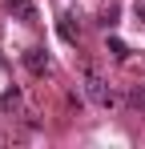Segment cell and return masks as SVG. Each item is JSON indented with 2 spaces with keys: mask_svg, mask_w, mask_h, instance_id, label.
<instances>
[{
  "mask_svg": "<svg viewBox=\"0 0 145 149\" xmlns=\"http://www.w3.org/2000/svg\"><path fill=\"white\" fill-rule=\"evenodd\" d=\"M109 52H113V56H117V61H125V56H129V49H125V45H121L117 36H109Z\"/></svg>",
  "mask_w": 145,
  "mask_h": 149,
  "instance_id": "obj_4",
  "label": "cell"
},
{
  "mask_svg": "<svg viewBox=\"0 0 145 149\" xmlns=\"http://www.w3.org/2000/svg\"><path fill=\"white\" fill-rule=\"evenodd\" d=\"M129 101H133V105H145V89H133V97H129Z\"/></svg>",
  "mask_w": 145,
  "mask_h": 149,
  "instance_id": "obj_5",
  "label": "cell"
},
{
  "mask_svg": "<svg viewBox=\"0 0 145 149\" xmlns=\"http://www.w3.org/2000/svg\"><path fill=\"white\" fill-rule=\"evenodd\" d=\"M85 93H89V101H97V105H105V109L113 105V93L105 89V81H101L97 73H85Z\"/></svg>",
  "mask_w": 145,
  "mask_h": 149,
  "instance_id": "obj_1",
  "label": "cell"
},
{
  "mask_svg": "<svg viewBox=\"0 0 145 149\" xmlns=\"http://www.w3.org/2000/svg\"><path fill=\"white\" fill-rule=\"evenodd\" d=\"M24 65H28L32 73H45V69H48V56H45V49H28V52H24Z\"/></svg>",
  "mask_w": 145,
  "mask_h": 149,
  "instance_id": "obj_3",
  "label": "cell"
},
{
  "mask_svg": "<svg viewBox=\"0 0 145 149\" xmlns=\"http://www.w3.org/2000/svg\"><path fill=\"white\" fill-rule=\"evenodd\" d=\"M8 12H12V16H20L24 24H32V20H36V8H32L28 0H8Z\"/></svg>",
  "mask_w": 145,
  "mask_h": 149,
  "instance_id": "obj_2",
  "label": "cell"
}]
</instances>
